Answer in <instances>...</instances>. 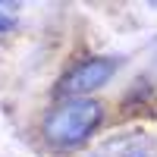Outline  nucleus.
<instances>
[{
    "mask_svg": "<svg viewBox=\"0 0 157 157\" xmlns=\"http://www.w3.org/2000/svg\"><path fill=\"white\" fill-rule=\"evenodd\" d=\"M101 123V104L94 98H72V101H60L54 110L44 116L41 132L54 148H72L98 129Z\"/></svg>",
    "mask_w": 157,
    "mask_h": 157,
    "instance_id": "nucleus-1",
    "label": "nucleus"
},
{
    "mask_svg": "<svg viewBox=\"0 0 157 157\" xmlns=\"http://www.w3.org/2000/svg\"><path fill=\"white\" fill-rule=\"evenodd\" d=\"M113 72H116V60H110V57L82 60L60 78V91H66V94H91L101 85H107Z\"/></svg>",
    "mask_w": 157,
    "mask_h": 157,
    "instance_id": "nucleus-2",
    "label": "nucleus"
},
{
    "mask_svg": "<svg viewBox=\"0 0 157 157\" xmlns=\"http://www.w3.org/2000/svg\"><path fill=\"white\" fill-rule=\"evenodd\" d=\"M13 25H16V22H13L10 16H0V32H6V29H13Z\"/></svg>",
    "mask_w": 157,
    "mask_h": 157,
    "instance_id": "nucleus-3",
    "label": "nucleus"
},
{
    "mask_svg": "<svg viewBox=\"0 0 157 157\" xmlns=\"http://www.w3.org/2000/svg\"><path fill=\"white\" fill-rule=\"evenodd\" d=\"M98 157H107V154H98Z\"/></svg>",
    "mask_w": 157,
    "mask_h": 157,
    "instance_id": "nucleus-4",
    "label": "nucleus"
}]
</instances>
